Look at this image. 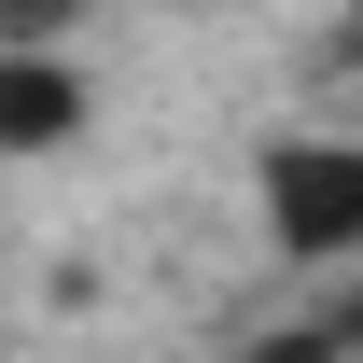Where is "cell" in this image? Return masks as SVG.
Returning a JSON list of instances; mask_svg holds the SVG:
<instances>
[{"instance_id":"cell-1","label":"cell","mask_w":363,"mask_h":363,"mask_svg":"<svg viewBox=\"0 0 363 363\" xmlns=\"http://www.w3.org/2000/svg\"><path fill=\"white\" fill-rule=\"evenodd\" d=\"M266 224H279L294 266L363 252V140H279L266 154Z\"/></svg>"},{"instance_id":"cell-2","label":"cell","mask_w":363,"mask_h":363,"mask_svg":"<svg viewBox=\"0 0 363 363\" xmlns=\"http://www.w3.org/2000/svg\"><path fill=\"white\" fill-rule=\"evenodd\" d=\"M70 126H84V84L56 56H0V154H56Z\"/></svg>"},{"instance_id":"cell-3","label":"cell","mask_w":363,"mask_h":363,"mask_svg":"<svg viewBox=\"0 0 363 363\" xmlns=\"http://www.w3.org/2000/svg\"><path fill=\"white\" fill-rule=\"evenodd\" d=\"M238 363H335V335H321V321H294V335H252Z\"/></svg>"},{"instance_id":"cell-4","label":"cell","mask_w":363,"mask_h":363,"mask_svg":"<svg viewBox=\"0 0 363 363\" xmlns=\"http://www.w3.org/2000/svg\"><path fill=\"white\" fill-rule=\"evenodd\" d=\"M43 28H70V0H0V43H14V56L43 43Z\"/></svg>"},{"instance_id":"cell-5","label":"cell","mask_w":363,"mask_h":363,"mask_svg":"<svg viewBox=\"0 0 363 363\" xmlns=\"http://www.w3.org/2000/svg\"><path fill=\"white\" fill-rule=\"evenodd\" d=\"M321 335H335V363H363V294H350L335 321H321Z\"/></svg>"}]
</instances>
